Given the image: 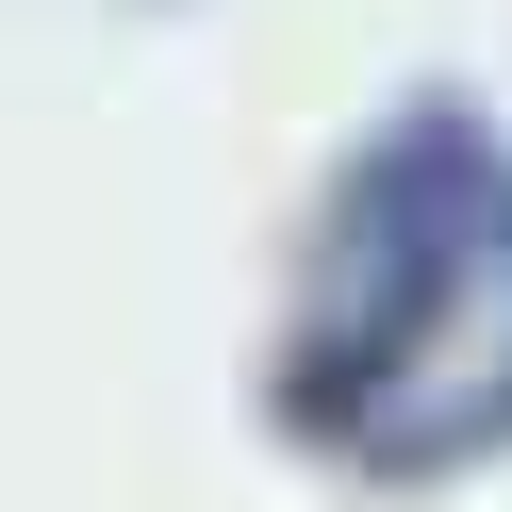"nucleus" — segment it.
<instances>
[{
  "mask_svg": "<svg viewBox=\"0 0 512 512\" xmlns=\"http://www.w3.org/2000/svg\"><path fill=\"white\" fill-rule=\"evenodd\" d=\"M281 430L347 479H463L512 446V149L479 116H397L331 182L281 331Z\"/></svg>",
  "mask_w": 512,
  "mask_h": 512,
  "instance_id": "nucleus-1",
  "label": "nucleus"
}]
</instances>
